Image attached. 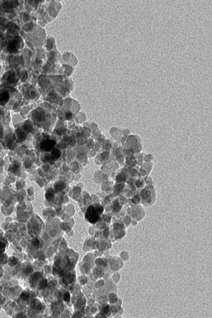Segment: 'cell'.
<instances>
[{
	"label": "cell",
	"mask_w": 212,
	"mask_h": 318,
	"mask_svg": "<svg viewBox=\"0 0 212 318\" xmlns=\"http://www.w3.org/2000/svg\"><path fill=\"white\" fill-rule=\"evenodd\" d=\"M9 93H7L6 91H3V90H1L0 91V104L4 105L5 104L8 102L9 100Z\"/></svg>",
	"instance_id": "3"
},
{
	"label": "cell",
	"mask_w": 212,
	"mask_h": 318,
	"mask_svg": "<svg viewBox=\"0 0 212 318\" xmlns=\"http://www.w3.org/2000/svg\"><path fill=\"white\" fill-rule=\"evenodd\" d=\"M64 299L66 300V301H69L70 300V294L69 293H66L65 294V296H64Z\"/></svg>",
	"instance_id": "6"
},
{
	"label": "cell",
	"mask_w": 212,
	"mask_h": 318,
	"mask_svg": "<svg viewBox=\"0 0 212 318\" xmlns=\"http://www.w3.org/2000/svg\"><path fill=\"white\" fill-rule=\"evenodd\" d=\"M53 145H54V142L52 141V140H48V141H45L43 142L42 144H41V148L43 150H45V151H49L50 149H53Z\"/></svg>",
	"instance_id": "2"
},
{
	"label": "cell",
	"mask_w": 212,
	"mask_h": 318,
	"mask_svg": "<svg viewBox=\"0 0 212 318\" xmlns=\"http://www.w3.org/2000/svg\"><path fill=\"white\" fill-rule=\"evenodd\" d=\"M53 196V192H52V190H50L49 192V193H47V194H46V199H50Z\"/></svg>",
	"instance_id": "5"
},
{
	"label": "cell",
	"mask_w": 212,
	"mask_h": 318,
	"mask_svg": "<svg viewBox=\"0 0 212 318\" xmlns=\"http://www.w3.org/2000/svg\"><path fill=\"white\" fill-rule=\"evenodd\" d=\"M87 219L88 220V222H91V223H95L99 221V214H97V212L95 211V209L94 207H90L89 209L87 210V215H86Z\"/></svg>",
	"instance_id": "1"
},
{
	"label": "cell",
	"mask_w": 212,
	"mask_h": 318,
	"mask_svg": "<svg viewBox=\"0 0 212 318\" xmlns=\"http://www.w3.org/2000/svg\"><path fill=\"white\" fill-rule=\"evenodd\" d=\"M53 156L54 157V158H59L60 155V151L58 150V149H53Z\"/></svg>",
	"instance_id": "4"
}]
</instances>
